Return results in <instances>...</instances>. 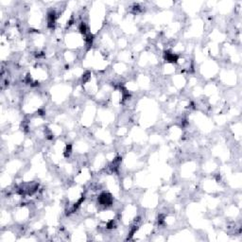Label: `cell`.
Returning a JSON list of instances; mask_svg holds the SVG:
<instances>
[{"instance_id":"1","label":"cell","mask_w":242,"mask_h":242,"mask_svg":"<svg viewBox=\"0 0 242 242\" xmlns=\"http://www.w3.org/2000/svg\"><path fill=\"white\" fill-rule=\"evenodd\" d=\"M99 202L104 206H110L113 203V197L108 193H102L99 198Z\"/></svg>"},{"instance_id":"2","label":"cell","mask_w":242,"mask_h":242,"mask_svg":"<svg viewBox=\"0 0 242 242\" xmlns=\"http://www.w3.org/2000/svg\"><path fill=\"white\" fill-rule=\"evenodd\" d=\"M56 21V12L54 11H50L47 14V22H48V27L53 28V26Z\"/></svg>"},{"instance_id":"3","label":"cell","mask_w":242,"mask_h":242,"mask_svg":"<svg viewBox=\"0 0 242 242\" xmlns=\"http://www.w3.org/2000/svg\"><path fill=\"white\" fill-rule=\"evenodd\" d=\"M166 60H168V63H172V64H175V63H177V60H178V59H179V57L176 55V54H174V53H171V52H166Z\"/></svg>"},{"instance_id":"4","label":"cell","mask_w":242,"mask_h":242,"mask_svg":"<svg viewBox=\"0 0 242 242\" xmlns=\"http://www.w3.org/2000/svg\"><path fill=\"white\" fill-rule=\"evenodd\" d=\"M71 149H72V147H71V145H69V146H67V148H66V150H65V157H67V156H69V154L71 153Z\"/></svg>"}]
</instances>
